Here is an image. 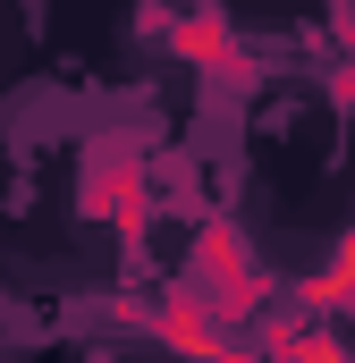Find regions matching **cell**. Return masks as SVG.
<instances>
[{"instance_id": "cell-4", "label": "cell", "mask_w": 355, "mask_h": 363, "mask_svg": "<svg viewBox=\"0 0 355 363\" xmlns=\"http://www.w3.org/2000/svg\"><path fill=\"white\" fill-rule=\"evenodd\" d=\"M170 43H178V60H195V68H212V77H254V60H246V43L229 34V17H178L170 26Z\"/></svg>"}, {"instance_id": "cell-5", "label": "cell", "mask_w": 355, "mask_h": 363, "mask_svg": "<svg viewBox=\"0 0 355 363\" xmlns=\"http://www.w3.org/2000/svg\"><path fill=\"white\" fill-rule=\"evenodd\" d=\"M296 304H305V313H339V304H355V228L339 237V254L296 287Z\"/></svg>"}, {"instance_id": "cell-2", "label": "cell", "mask_w": 355, "mask_h": 363, "mask_svg": "<svg viewBox=\"0 0 355 363\" xmlns=\"http://www.w3.org/2000/svg\"><path fill=\"white\" fill-rule=\"evenodd\" d=\"M77 211L110 220L119 237H144V211H153V186H144V144L136 135H102L77 169Z\"/></svg>"}, {"instance_id": "cell-3", "label": "cell", "mask_w": 355, "mask_h": 363, "mask_svg": "<svg viewBox=\"0 0 355 363\" xmlns=\"http://www.w3.org/2000/svg\"><path fill=\"white\" fill-rule=\"evenodd\" d=\"M119 321H144L170 355H195V363H220L237 338L220 330V313L195 296V287H170V296H153V304H136V313H119Z\"/></svg>"}, {"instance_id": "cell-1", "label": "cell", "mask_w": 355, "mask_h": 363, "mask_svg": "<svg viewBox=\"0 0 355 363\" xmlns=\"http://www.w3.org/2000/svg\"><path fill=\"white\" fill-rule=\"evenodd\" d=\"M186 287L220 313V330H229V338H237L246 321H263V304H271V271H263V254L246 245V228H237V220H203V228H195Z\"/></svg>"}]
</instances>
